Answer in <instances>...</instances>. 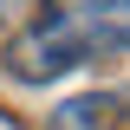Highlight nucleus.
<instances>
[{"label":"nucleus","instance_id":"1","mask_svg":"<svg viewBox=\"0 0 130 130\" xmlns=\"http://www.w3.org/2000/svg\"><path fill=\"white\" fill-rule=\"evenodd\" d=\"M91 52H85V39L65 20H32L26 32H20L13 46H7V78H20V85H52V78H65L72 65H85Z\"/></svg>","mask_w":130,"mask_h":130},{"label":"nucleus","instance_id":"2","mask_svg":"<svg viewBox=\"0 0 130 130\" xmlns=\"http://www.w3.org/2000/svg\"><path fill=\"white\" fill-rule=\"evenodd\" d=\"M52 20L85 39V52H124V20L130 0H52Z\"/></svg>","mask_w":130,"mask_h":130},{"label":"nucleus","instance_id":"3","mask_svg":"<svg viewBox=\"0 0 130 130\" xmlns=\"http://www.w3.org/2000/svg\"><path fill=\"white\" fill-rule=\"evenodd\" d=\"M7 7H13V0H0V13H7Z\"/></svg>","mask_w":130,"mask_h":130}]
</instances>
